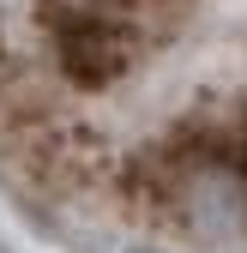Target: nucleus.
<instances>
[{
	"label": "nucleus",
	"mask_w": 247,
	"mask_h": 253,
	"mask_svg": "<svg viewBox=\"0 0 247 253\" xmlns=\"http://www.w3.org/2000/svg\"><path fill=\"white\" fill-rule=\"evenodd\" d=\"M0 157L115 223L247 241V0H0Z\"/></svg>",
	"instance_id": "f257e3e1"
}]
</instances>
